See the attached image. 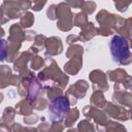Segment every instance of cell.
Wrapping results in <instances>:
<instances>
[{"mask_svg":"<svg viewBox=\"0 0 132 132\" xmlns=\"http://www.w3.org/2000/svg\"><path fill=\"white\" fill-rule=\"evenodd\" d=\"M109 51L112 60L116 63L122 64L130 57L129 43L127 39L120 35H114L109 41Z\"/></svg>","mask_w":132,"mask_h":132,"instance_id":"6da1fadb","label":"cell"},{"mask_svg":"<svg viewBox=\"0 0 132 132\" xmlns=\"http://www.w3.org/2000/svg\"><path fill=\"white\" fill-rule=\"evenodd\" d=\"M70 103L64 96H59L53 99L48 104V114L53 123H60L69 114Z\"/></svg>","mask_w":132,"mask_h":132,"instance_id":"7a4b0ae2","label":"cell"}]
</instances>
